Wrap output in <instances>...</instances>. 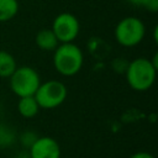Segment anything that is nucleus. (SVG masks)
Listing matches in <instances>:
<instances>
[{"label":"nucleus","instance_id":"nucleus-1","mask_svg":"<svg viewBox=\"0 0 158 158\" xmlns=\"http://www.w3.org/2000/svg\"><path fill=\"white\" fill-rule=\"evenodd\" d=\"M84 64V54L74 42L59 43L53 51V67L63 77H73L80 72Z\"/></svg>","mask_w":158,"mask_h":158},{"label":"nucleus","instance_id":"nucleus-2","mask_svg":"<svg viewBox=\"0 0 158 158\" xmlns=\"http://www.w3.org/2000/svg\"><path fill=\"white\" fill-rule=\"evenodd\" d=\"M125 75L131 89L135 91H147L156 81L157 67L151 62V59L138 57L127 63Z\"/></svg>","mask_w":158,"mask_h":158},{"label":"nucleus","instance_id":"nucleus-3","mask_svg":"<svg viewBox=\"0 0 158 158\" xmlns=\"http://www.w3.org/2000/svg\"><path fill=\"white\" fill-rule=\"evenodd\" d=\"M146 35L143 21L136 16H126L120 20L114 30L116 42L122 47H135L139 44Z\"/></svg>","mask_w":158,"mask_h":158},{"label":"nucleus","instance_id":"nucleus-4","mask_svg":"<svg viewBox=\"0 0 158 158\" xmlns=\"http://www.w3.org/2000/svg\"><path fill=\"white\" fill-rule=\"evenodd\" d=\"M9 80L10 89L19 98L35 95L36 90L42 83L38 72L30 65L17 67L9 78Z\"/></svg>","mask_w":158,"mask_h":158},{"label":"nucleus","instance_id":"nucleus-5","mask_svg":"<svg viewBox=\"0 0 158 158\" xmlns=\"http://www.w3.org/2000/svg\"><path fill=\"white\" fill-rule=\"evenodd\" d=\"M68 95V90L64 83L59 80H48L40 84L35 93V99L41 109L51 110L60 106Z\"/></svg>","mask_w":158,"mask_h":158},{"label":"nucleus","instance_id":"nucleus-6","mask_svg":"<svg viewBox=\"0 0 158 158\" xmlns=\"http://www.w3.org/2000/svg\"><path fill=\"white\" fill-rule=\"evenodd\" d=\"M51 30L54 32L59 43L74 42L80 32V23L75 15L70 12H60L54 17Z\"/></svg>","mask_w":158,"mask_h":158},{"label":"nucleus","instance_id":"nucleus-7","mask_svg":"<svg viewBox=\"0 0 158 158\" xmlns=\"http://www.w3.org/2000/svg\"><path fill=\"white\" fill-rule=\"evenodd\" d=\"M30 158H60V146L52 137H38L30 147Z\"/></svg>","mask_w":158,"mask_h":158},{"label":"nucleus","instance_id":"nucleus-8","mask_svg":"<svg viewBox=\"0 0 158 158\" xmlns=\"http://www.w3.org/2000/svg\"><path fill=\"white\" fill-rule=\"evenodd\" d=\"M35 43L40 49L44 52H53L58 47L59 41L51 28H42L36 33Z\"/></svg>","mask_w":158,"mask_h":158},{"label":"nucleus","instance_id":"nucleus-9","mask_svg":"<svg viewBox=\"0 0 158 158\" xmlns=\"http://www.w3.org/2000/svg\"><path fill=\"white\" fill-rule=\"evenodd\" d=\"M40 105L36 101L35 96H23L19 98L17 102V111L19 114L25 118H32L35 117L40 111Z\"/></svg>","mask_w":158,"mask_h":158},{"label":"nucleus","instance_id":"nucleus-10","mask_svg":"<svg viewBox=\"0 0 158 158\" xmlns=\"http://www.w3.org/2000/svg\"><path fill=\"white\" fill-rule=\"evenodd\" d=\"M16 68L17 63L15 57L10 52L0 49V78H10Z\"/></svg>","mask_w":158,"mask_h":158},{"label":"nucleus","instance_id":"nucleus-11","mask_svg":"<svg viewBox=\"0 0 158 158\" xmlns=\"http://www.w3.org/2000/svg\"><path fill=\"white\" fill-rule=\"evenodd\" d=\"M19 0H0V22L12 20L19 12Z\"/></svg>","mask_w":158,"mask_h":158},{"label":"nucleus","instance_id":"nucleus-12","mask_svg":"<svg viewBox=\"0 0 158 158\" xmlns=\"http://www.w3.org/2000/svg\"><path fill=\"white\" fill-rule=\"evenodd\" d=\"M37 138H38V136H36L35 132H32V131H26V132H23V133L21 135L20 141L22 142V144H23L25 147L30 148V147L32 146V143H33Z\"/></svg>","mask_w":158,"mask_h":158},{"label":"nucleus","instance_id":"nucleus-13","mask_svg":"<svg viewBox=\"0 0 158 158\" xmlns=\"http://www.w3.org/2000/svg\"><path fill=\"white\" fill-rule=\"evenodd\" d=\"M141 7L146 9L149 12H157L158 11V0H142Z\"/></svg>","mask_w":158,"mask_h":158},{"label":"nucleus","instance_id":"nucleus-14","mask_svg":"<svg viewBox=\"0 0 158 158\" xmlns=\"http://www.w3.org/2000/svg\"><path fill=\"white\" fill-rule=\"evenodd\" d=\"M130 158H154L151 153H148V152H144V151H139V152H136V153H133Z\"/></svg>","mask_w":158,"mask_h":158},{"label":"nucleus","instance_id":"nucleus-15","mask_svg":"<svg viewBox=\"0 0 158 158\" xmlns=\"http://www.w3.org/2000/svg\"><path fill=\"white\" fill-rule=\"evenodd\" d=\"M127 2H130L131 5H135V6H139L141 7V2L142 0H126Z\"/></svg>","mask_w":158,"mask_h":158},{"label":"nucleus","instance_id":"nucleus-16","mask_svg":"<svg viewBox=\"0 0 158 158\" xmlns=\"http://www.w3.org/2000/svg\"><path fill=\"white\" fill-rule=\"evenodd\" d=\"M0 130H1V126H0Z\"/></svg>","mask_w":158,"mask_h":158}]
</instances>
